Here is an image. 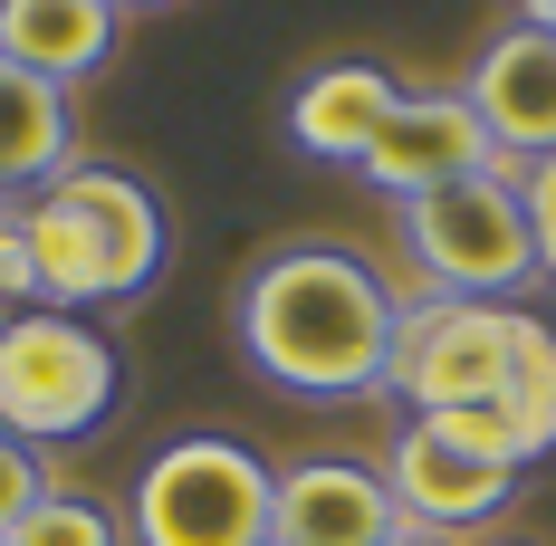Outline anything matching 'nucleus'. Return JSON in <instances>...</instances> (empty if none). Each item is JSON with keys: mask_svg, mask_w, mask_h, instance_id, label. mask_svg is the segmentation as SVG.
<instances>
[{"mask_svg": "<svg viewBox=\"0 0 556 546\" xmlns=\"http://www.w3.org/2000/svg\"><path fill=\"white\" fill-rule=\"evenodd\" d=\"M393 317H403L393 288L345 240L269 250L240 288V307H230L240 355L288 393H375L393 365Z\"/></svg>", "mask_w": 556, "mask_h": 546, "instance_id": "1", "label": "nucleus"}, {"mask_svg": "<svg viewBox=\"0 0 556 546\" xmlns=\"http://www.w3.org/2000/svg\"><path fill=\"white\" fill-rule=\"evenodd\" d=\"M20 240H29V278L39 307H106V297H144L164 278V202L115 164H77L58 173L49 192L20 202Z\"/></svg>", "mask_w": 556, "mask_h": 546, "instance_id": "2", "label": "nucleus"}, {"mask_svg": "<svg viewBox=\"0 0 556 546\" xmlns=\"http://www.w3.org/2000/svg\"><path fill=\"white\" fill-rule=\"evenodd\" d=\"M518 182L528 173L500 154L490 173H460L442 192L403 202V250L432 278V297H490V307H508L538 278V230H528V192Z\"/></svg>", "mask_w": 556, "mask_h": 546, "instance_id": "3", "label": "nucleus"}, {"mask_svg": "<svg viewBox=\"0 0 556 546\" xmlns=\"http://www.w3.org/2000/svg\"><path fill=\"white\" fill-rule=\"evenodd\" d=\"M278 470L230 432H182L144 460V480L125 498L135 546H269Z\"/></svg>", "mask_w": 556, "mask_h": 546, "instance_id": "4", "label": "nucleus"}, {"mask_svg": "<svg viewBox=\"0 0 556 546\" xmlns=\"http://www.w3.org/2000/svg\"><path fill=\"white\" fill-rule=\"evenodd\" d=\"M115 345L87 317H67V307H20V317H0V422L20 441H77L97 432L115 412Z\"/></svg>", "mask_w": 556, "mask_h": 546, "instance_id": "5", "label": "nucleus"}, {"mask_svg": "<svg viewBox=\"0 0 556 546\" xmlns=\"http://www.w3.org/2000/svg\"><path fill=\"white\" fill-rule=\"evenodd\" d=\"M508 345H518V307H490V297H413V307L393 317L384 383L413 412L500 403L508 393Z\"/></svg>", "mask_w": 556, "mask_h": 546, "instance_id": "6", "label": "nucleus"}, {"mask_svg": "<svg viewBox=\"0 0 556 546\" xmlns=\"http://www.w3.org/2000/svg\"><path fill=\"white\" fill-rule=\"evenodd\" d=\"M384 490L403 508V528H432V537H470V528H490L508 498H518V470L490 460V450H470V441H451L432 412H413L384 450Z\"/></svg>", "mask_w": 556, "mask_h": 546, "instance_id": "7", "label": "nucleus"}, {"mask_svg": "<svg viewBox=\"0 0 556 546\" xmlns=\"http://www.w3.org/2000/svg\"><path fill=\"white\" fill-rule=\"evenodd\" d=\"M490 164H500V144H490V125L470 115V97H403L355 173H365L375 192H393V202H422V192H442L460 173H490Z\"/></svg>", "mask_w": 556, "mask_h": 546, "instance_id": "8", "label": "nucleus"}, {"mask_svg": "<svg viewBox=\"0 0 556 546\" xmlns=\"http://www.w3.org/2000/svg\"><path fill=\"white\" fill-rule=\"evenodd\" d=\"M403 508H393L384 470L365 460H288L278 470V508H269V546H393Z\"/></svg>", "mask_w": 556, "mask_h": 546, "instance_id": "9", "label": "nucleus"}, {"mask_svg": "<svg viewBox=\"0 0 556 546\" xmlns=\"http://www.w3.org/2000/svg\"><path fill=\"white\" fill-rule=\"evenodd\" d=\"M470 115L490 125V144H500L508 164H547L556 154V29H500L490 49H480V67H470Z\"/></svg>", "mask_w": 556, "mask_h": 546, "instance_id": "10", "label": "nucleus"}, {"mask_svg": "<svg viewBox=\"0 0 556 546\" xmlns=\"http://www.w3.org/2000/svg\"><path fill=\"white\" fill-rule=\"evenodd\" d=\"M393 106H403V87H393L384 67L336 58V67H317V77H298V97H288V144L317 154V164H365Z\"/></svg>", "mask_w": 556, "mask_h": 546, "instance_id": "11", "label": "nucleus"}, {"mask_svg": "<svg viewBox=\"0 0 556 546\" xmlns=\"http://www.w3.org/2000/svg\"><path fill=\"white\" fill-rule=\"evenodd\" d=\"M115 39H125V20L106 0H0V58L29 67V77H49V87L97 77L115 58Z\"/></svg>", "mask_w": 556, "mask_h": 546, "instance_id": "12", "label": "nucleus"}, {"mask_svg": "<svg viewBox=\"0 0 556 546\" xmlns=\"http://www.w3.org/2000/svg\"><path fill=\"white\" fill-rule=\"evenodd\" d=\"M77 164V115H67V87L29 77L0 58V192H49L58 173Z\"/></svg>", "mask_w": 556, "mask_h": 546, "instance_id": "13", "label": "nucleus"}, {"mask_svg": "<svg viewBox=\"0 0 556 546\" xmlns=\"http://www.w3.org/2000/svg\"><path fill=\"white\" fill-rule=\"evenodd\" d=\"M500 412H508V432H518L528 460H547V450H556V327H547V317H528V307H518V345H508Z\"/></svg>", "mask_w": 556, "mask_h": 546, "instance_id": "14", "label": "nucleus"}, {"mask_svg": "<svg viewBox=\"0 0 556 546\" xmlns=\"http://www.w3.org/2000/svg\"><path fill=\"white\" fill-rule=\"evenodd\" d=\"M10 546H125V518H115L106 498H77V490H49L20 528H10Z\"/></svg>", "mask_w": 556, "mask_h": 546, "instance_id": "15", "label": "nucleus"}, {"mask_svg": "<svg viewBox=\"0 0 556 546\" xmlns=\"http://www.w3.org/2000/svg\"><path fill=\"white\" fill-rule=\"evenodd\" d=\"M49 490H58L49 450H39V441H20L10 422H0V537H10V528H20V518H29Z\"/></svg>", "mask_w": 556, "mask_h": 546, "instance_id": "16", "label": "nucleus"}, {"mask_svg": "<svg viewBox=\"0 0 556 546\" xmlns=\"http://www.w3.org/2000/svg\"><path fill=\"white\" fill-rule=\"evenodd\" d=\"M39 307V278H29V240H20V192H0V317Z\"/></svg>", "mask_w": 556, "mask_h": 546, "instance_id": "17", "label": "nucleus"}, {"mask_svg": "<svg viewBox=\"0 0 556 546\" xmlns=\"http://www.w3.org/2000/svg\"><path fill=\"white\" fill-rule=\"evenodd\" d=\"M528 230H538V278H556V154L547 164H528Z\"/></svg>", "mask_w": 556, "mask_h": 546, "instance_id": "18", "label": "nucleus"}, {"mask_svg": "<svg viewBox=\"0 0 556 546\" xmlns=\"http://www.w3.org/2000/svg\"><path fill=\"white\" fill-rule=\"evenodd\" d=\"M518 20L528 29H556V0H518Z\"/></svg>", "mask_w": 556, "mask_h": 546, "instance_id": "19", "label": "nucleus"}, {"mask_svg": "<svg viewBox=\"0 0 556 546\" xmlns=\"http://www.w3.org/2000/svg\"><path fill=\"white\" fill-rule=\"evenodd\" d=\"M393 546H460V537H432V528H393Z\"/></svg>", "mask_w": 556, "mask_h": 546, "instance_id": "20", "label": "nucleus"}, {"mask_svg": "<svg viewBox=\"0 0 556 546\" xmlns=\"http://www.w3.org/2000/svg\"><path fill=\"white\" fill-rule=\"evenodd\" d=\"M106 10H115V20H125V10H164V0H106Z\"/></svg>", "mask_w": 556, "mask_h": 546, "instance_id": "21", "label": "nucleus"}, {"mask_svg": "<svg viewBox=\"0 0 556 546\" xmlns=\"http://www.w3.org/2000/svg\"><path fill=\"white\" fill-rule=\"evenodd\" d=\"M500 546H528V537H500Z\"/></svg>", "mask_w": 556, "mask_h": 546, "instance_id": "22", "label": "nucleus"}, {"mask_svg": "<svg viewBox=\"0 0 556 546\" xmlns=\"http://www.w3.org/2000/svg\"><path fill=\"white\" fill-rule=\"evenodd\" d=\"M0 546H10V537H0Z\"/></svg>", "mask_w": 556, "mask_h": 546, "instance_id": "23", "label": "nucleus"}]
</instances>
